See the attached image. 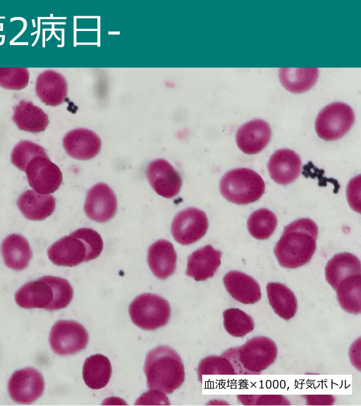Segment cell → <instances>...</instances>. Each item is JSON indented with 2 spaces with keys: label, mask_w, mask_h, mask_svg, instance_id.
<instances>
[{
  "label": "cell",
  "mask_w": 361,
  "mask_h": 406,
  "mask_svg": "<svg viewBox=\"0 0 361 406\" xmlns=\"http://www.w3.org/2000/svg\"><path fill=\"white\" fill-rule=\"evenodd\" d=\"M318 227L308 218L287 225L274 249L281 266L295 269L307 264L316 250Z\"/></svg>",
  "instance_id": "obj_1"
},
{
  "label": "cell",
  "mask_w": 361,
  "mask_h": 406,
  "mask_svg": "<svg viewBox=\"0 0 361 406\" xmlns=\"http://www.w3.org/2000/svg\"><path fill=\"white\" fill-rule=\"evenodd\" d=\"M73 296V288L66 279L44 276L21 286L15 294V300L22 308L55 311L67 307Z\"/></svg>",
  "instance_id": "obj_2"
},
{
  "label": "cell",
  "mask_w": 361,
  "mask_h": 406,
  "mask_svg": "<svg viewBox=\"0 0 361 406\" xmlns=\"http://www.w3.org/2000/svg\"><path fill=\"white\" fill-rule=\"evenodd\" d=\"M103 250L101 235L90 228H81L64 236L48 249L50 261L62 266H75L98 257Z\"/></svg>",
  "instance_id": "obj_3"
},
{
  "label": "cell",
  "mask_w": 361,
  "mask_h": 406,
  "mask_svg": "<svg viewBox=\"0 0 361 406\" xmlns=\"http://www.w3.org/2000/svg\"><path fill=\"white\" fill-rule=\"evenodd\" d=\"M144 372L149 388L168 394L178 389L185 381L184 365L180 355L166 345H159L147 353Z\"/></svg>",
  "instance_id": "obj_4"
},
{
  "label": "cell",
  "mask_w": 361,
  "mask_h": 406,
  "mask_svg": "<svg viewBox=\"0 0 361 406\" xmlns=\"http://www.w3.org/2000/svg\"><path fill=\"white\" fill-rule=\"evenodd\" d=\"M221 355L231 362L235 374H258L274 362L277 347L271 338L256 336L241 346L226 350Z\"/></svg>",
  "instance_id": "obj_5"
},
{
  "label": "cell",
  "mask_w": 361,
  "mask_h": 406,
  "mask_svg": "<svg viewBox=\"0 0 361 406\" xmlns=\"http://www.w3.org/2000/svg\"><path fill=\"white\" fill-rule=\"evenodd\" d=\"M221 195L228 202L245 205L253 203L264 193L265 183L255 171L238 168L227 171L219 183Z\"/></svg>",
  "instance_id": "obj_6"
},
{
  "label": "cell",
  "mask_w": 361,
  "mask_h": 406,
  "mask_svg": "<svg viewBox=\"0 0 361 406\" xmlns=\"http://www.w3.org/2000/svg\"><path fill=\"white\" fill-rule=\"evenodd\" d=\"M128 312L137 326L154 331L167 324L171 316V307L164 298L152 293H142L130 304Z\"/></svg>",
  "instance_id": "obj_7"
},
{
  "label": "cell",
  "mask_w": 361,
  "mask_h": 406,
  "mask_svg": "<svg viewBox=\"0 0 361 406\" xmlns=\"http://www.w3.org/2000/svg\"><path fill=\"white\" fill-rule=\"evenodd\" d=\"M355 121L352 108L343 102H335L324 107L315 120V130L321 139L336 140L343 137Z\"/></svg>",
  "instance_id": "obj_8"
},
{
  "label": "cell",
  "mask_w": 361,
  "mask_h": 406,
  "mask_svg": "<svg viewBox=\"0 0 361 406\" xmlns=\"http://www.w3.org/2000/svg\"><path fill=\"white\" fill-rule=\"evenodd\" d=\"M88 338L87 331L80 323L73 320H59L51 329L49 344L54 352L66 356L84 350Z\"/></svg>",
  "instance_id": "obj_9"
},
{
  "label": "cell",
  "mask_w": 361,
  "mask_h": 406,
  "mask_svg": "<svg viewBox=\"0 0 361 406\" xmlns=\"http://www.w3.org/2000/svg\"><path fill=\"white\" fill-rule=\"evenodd\" d=\"M208 226L206 214L199 209L190 207L176 214L171 230L176 242L188 245L201 239L206 234Z\"/></svg>",
  "instance_id": "obj_10"
},
{
  "label": "cell",
  "mask_w": 361,
  "mask_h": 406,
  "mask_svg": "<svg viewBox=\"0 0 361 406\" xmlns=\"http://www.w3.org/2000/svg\"><path fill=\"white\" fill-rule=\"evenodd\" d=\"M44 380L35 368L27 367L13 373L8 382V392L13 400L20 404H30L42 395Z\"/></svg>",
  "instance_id": "obj_11"
},
{
  "label": "cell",
  "mask_w": 361,
  "mask_h": 406,
  "mask_svg": "<svg viewBox=\"0 0 361 406\" xmlns=\"http://www.w3.org/2000/svg\"><path fill=\"white\" fill-rule=\"evenodd\" d=\"M25 172L30 186L41 195L56 191L63 180L60 168L48 157H35L28 163Z\"/></svg>",
  "instance_id": "obj_12"
},
{
  "label": "cell",
  "mask_w": 361,
  "mask_h": 406,
  "mask_svg": "<svg viewBox=\"0 0 361 406\" xmlns=\"http://www.w3.org/2000/svg\"><path fill=\"white\" fill-rule=\"evenodd\" d=\"M116 209V195L106 184L97 183L87 191L84 211L91 220L105 223L114 216Z\"/></svg>",
  "instance_id": "obj_13"
},
{
  "label": "cell",
  "mask_w": 361,
  "mask_h": 406,
  "mask_svg": "<svg viewBox=\"0 0 361 406\" xmlns=\"http://www.w3.org/2000/svg\"><path fill=\"white\" fill-rule=\"evenodd\" d=\"M146 176L151 187L159 195L172 198L180 192V175L166 160L158 159L151 161L147 167Z\"/></svg>",
  "instance_id": "obj_14"
},
{
  "label": "cell",
  "mask_w": 361,
  "mask_h": 406,
  "mask_svg": "<svg viewBox=\"0 0 361 406\" xmlns=\"http://www.w3.org/2000/svg\"><path fill=\"white\" fill-rule=\"evenodd\" d=\"M271 137V130L269 123L262 119H253L238 129L235 141L243 153L255 154L267 147Z\"/></svg>",
  "instance_id": "obj_15"
},
{
  "label": "cell",
  "mask_w": 361,
  "mask_h": 406,
  "mask_svg": "<svg viewBox=\"0 0 361 406\" xmlns=\"http://www.w3.org/2000/svg\"><path fill=\"white\" fill-rule=\"evenodd\" d=\"M301 167L302 161L299 155L289 149L274 152L267 164L271 178L282 185L295 181L300 174Z\"/></svg>",
  "instance_id": "obj_16"
},
{
  "label": "cell",
  "mask_w": 361,
  "mask_h": 406,
  "mask_svg": "<svg viewBox=\"0 0 361 406\" xmlns=\"http://www.w3.org/2000/svg\"><path fill=\"white\" fill-rule=\"evenodd\" d=\"M101 145L99 137L86 128L72 130L63 139V146L68 155L78 160L94 158L99 154Z\"/></svg>",
  "instance_id": "obj_17"
},
{
  "label": "cell",
  "mask_w": 361,
  "mask_h": 406,
  "mask_svg": "<svg viewBox=\"0 0 361 406\" xmlns=\"http://www.w3.org/2000/svg\"><path fill=\"white\" fill-rule=\"evenodd\" d=\"M221 254L210 245L194 251L188 257L185 274L196 281L212 277L221 264Z\"/></svg>",
  "instance_id": "obj_18"
},
{
  "label": "cell",
  "mask_w": 361,
  "mask_h": 406,
  "mask_svg": "<svg viewBox=\"0 0 361 406\" xmlns=\"http://www.w3.org/2000/svg\"><path fill=\"white\" fill-rule=\"evenodd\" d=\"M38 98L46 105L56 106L64 102L68 93L65 78L53 70L39 73L35 83Z\"/></svg>",
  "instance_id": "obj_19"
},
{
  "label": "cell",
  "mask_w": 361,
  "mask_h": 406,
  "mask_svg": "<svg viewBox=\"0 0 361 406\" xmlns=\"http://www.w3.org/2000/svg\"><path fill=\"white\" fill-rule=\"evenodd\" d=\"M223 282L229 295L243 304H252L261 298L259 283L245 273L231 271L224 275Z\"/></svg>",
  "instance_id": "obj_20"
},
{
  "label": "cell",
  "mask_w": 361,
  "mask_h": 406,
  "mask_svg": "<svg viewBox=\"0 0 361 406\" xmlns=\"http://www.w3.org/2000/svg\"><path fill=\"white\" fill-rule=\"evenodd\" d=\"M176 252L173 244L166 240H158L150 245L147 251V263L153 274L164 280L171 276L176 269Z\"/></svg>",
  "instance_id": "obj_21"
},
{
  "label": "cell",
  "mask_w": 361,
  "mask_h": 406,
  "mask_svg": "<svg viewBox=\"0 0 361 406\" xmlns=\"http://www.w3.org/2000/svg\"><path fill=\"white\" fill-rule=\"evenodd\" d=\"M16 204L26 219L42 221L53 214L56 200L51 195H41L34 190H27L18 197Z\"/></svg>",
  "instance_id": "obj_22"
},
{
  "label": "cell",
  "mask_w": 361,
  "mask_h": 406,
  "mask_svg": "<svg viewBox=\"0 0 361 406\" xmlns=\"http://www.w3.org/2000/svg\"><path fill=\"white\" fill-rule=\"evenodd\" d=\"M1 252L6 266L15 271L25 269L32 257L28 241L23 235L16 233L4 239Z\"/></svg>",
  "instance_id": "obj_23"
},
{
  "label": "cell",
  "mask_w": 361,
  "mask_h": 406,
  "mask_svg": "<svg viewBox=\"0 0 361 406\" xmlns=\"http://www.w3.org/2000/svg\"><path fill=\"white\" fill-rule=\"evenodd\" d=\"M13 110L12 121L21 130L38 133L44 131L49 125L47 114L32 102L20 100Z\"/></svg>",
  "instance_id": "obj_24"
},
{
  "label": "cell",
  "mask_w": 361,
  "mask_h": 406,
  "mask_svg": "<svg viewBox=\"0 0 361 406\" xmlns=\"http://www.w3.org/2000/svg\"><path fill=\"white\" fill-rule=\"evenodd\" d=\"M358 273H361L360 262L349 252L335 254L325 267L326 280L334 290L345 278Z\"/></svg>",
  "instance_id": "obj_25"
},
{
  "label": "cell",
  "mask_w": 361,
  "mask_h": 406,
  "mask_svg": "<svg viewBox=\"0 0 361 406\" xmlns=\"http://www.w3.org/2000/svg\"><path fill=\"white\" fill-rule=\"evenodd\" d=\"M267 294L270 306L281 318L288 321L293 318L298 309V301L294 293L286 285L269 282Z\"/></svg>",
  "instance_id": "obj_26"
},
{
  "label": "cell",
  "mask_w": 361,
  "mask_h": 406,
  "mask_svg": "<svg viewBox=\"0 0 361 406\" xmlns=\"http://www.w3.org/2000/svg\"><path fill=\"white\" fill-rule=\"evenodd\" d=\"M111 376V365L109 358L95 354L85 359L82 367L85 383L91 389H101L109 383Z\"/></svg>",
  "instance_id": "obj_27"
},
{
  "label": "cell",
  "mask_w": 361,
  "mask_h": 406,
  "mask_svg": "<svg viewBox=\"0 0 361 406\" xmlns=\"http://www.w3.org/2000/svg\"><path fill=\"white\" fill-rule=\"evenodd\" d=\"M279 77L282 85L293 93H302L311 89L317 81V68H281Z\"/></svg>",
  "instance_id": "obj_28"
},
{
  "label": "cell",
  "mask_w": 361,
  "mask_h": 406,
  "mask_svg": "<svg viewBox=\"0 0 361 406\" xmlns=\"http://www.w3.org/2000/svg\"><path fill=\"white\" fill-rule=\"evenodd\" d=\"M336 291L337 300L343 310L353 314L361 312V273L345 278Z\"/></svg>",
  "instance_id": "obj_29"
},
{
  "label": "cell",
  "mask_w": 361,
  "mask_h": 406,
  "mask_svg": "<svg viewBox=\"0 0 361 406\" xmlns=\"http://www.w3.org/2000/svg\"><path fill=\"white\" fill-rule=\"evenodd\" d=\"M247 225L252 237L257 240H265L273 234L277 226V219L271 211L262 208L250 215Z\"/></svg>",
  "instance_id": "obj_30"
},
{
  "label": "cell",
  "mask_w": 361,
  "mask_h": 406,
  "mask_svg": "<svg viewBox=\"0 0 361 406\" xmlns=\"http://www.w3.org/2000/svg\"><path fill=\"white\" fill-rule=\"evenodd\" d=\"M223 317L226 331L233 337H243L254 330L253 319L240 309H227L223 312Z\"/></svg>",
  "instance_id": "obj_31"
},
{
  "label": "cell",
  "mask_w": 361,
  "mask_h": 406,
  "mask_svg": "<svg viewBox=\"0 0 361 406\" xmlns=\"http://www.w3.org/2000/svg\"><path fill=\"white\" fill-rule=\"evenodd\" d=\"M36 156L48 157L42 146L28 140H23L13 149L11 161L18 169L25 171L28 163Z\"/></svg>",
  "instance_id": "obj_32"
},
{
  "label": "cell",
  "mask_w": 361,
  "mask_h": 406,
  "mask_svg": "<svg viewBox=\"0 0 361 406\" xmlns=\"http://www.w3.org/2000/svg\"><path fill=\"white\" fill-rule=\"evenodd\" d=\"M235 371L231 362L225 357L212 355L202 359L198 365V380L204 375H233Z\"/></svg>",
  "instance_id": "obj_33"
},
{
  "label": "cell",
  "mask_w": 361,
  "mask_h": 406,
  "mask_svg": "<svg viewBox=\"0 0 361 406\" xmlns=\"http://www.w3.org/2000/svg\"><path fill=\"white\" fill-rule=\"evenodd\" d=\"M30 74L26 68H0V87L11 90L25 88Z\"/></svg>",
  "instance_id": "obj_34"
},
{
  "label": "cell",
  "mask_w": 361,
  "mask_h": 406,
  "mask_svg": "<svg viewBox=\"0 0 361 406\" xmlns=\"http://www.w3.org/2000/svg\"><path fill=\"white\" fill-rule=\"evenodd\" d=\"M237 398L243 405H290L281 395H238Z\"/></svg>",
  "instance_id": "obj_35"
},
{
  "label": "cell",
  "mask_w": 361,
  "mask_h": 406,
  "mask_svg": "<svg viewBox=\"0 0 361 406\" xmlns=\"http://www.w3.org/2000/svg\"><path fill=\"white\" fill-rule=\"evenodd\" d=\"M360 176L353 178L347 186V198L352 209L358 213L360 207Z\"/></svg>",
  "instance_id": "obj_36"
},
{
  "label": "cell",
  "mask_w": 361,
  "mask_h": 406,
  "mask_svg": "<svg viewBox=\"0 0 361 406\" xmlns=\"http://www.w3.org/2000/svg\"><path fill=\"white\" fill-rule=\"evenodd\" d=\"M136 405H169L168 398L163 392L157 389H150L143 393L137 400Z\"/></svg>",
  "instance_id": "obj_37"
},
{
  "label": "cell",
  "mask_w": 361,
  "mask_h": 406,
  "mask_svg": "<svg viewBox=\"0 0 361 406\" xmlns=\"http://www.w3.org/2000/svg\"><path fill=\"white\" fill-rule=\"evenodd\" d=\"M305 398L307 399V404L310 405H317L318 401H319V405H331L334 400V397L330 395H305Z\"/></svg>",
  "instance_id": "obj_38"
}]
</instances>
